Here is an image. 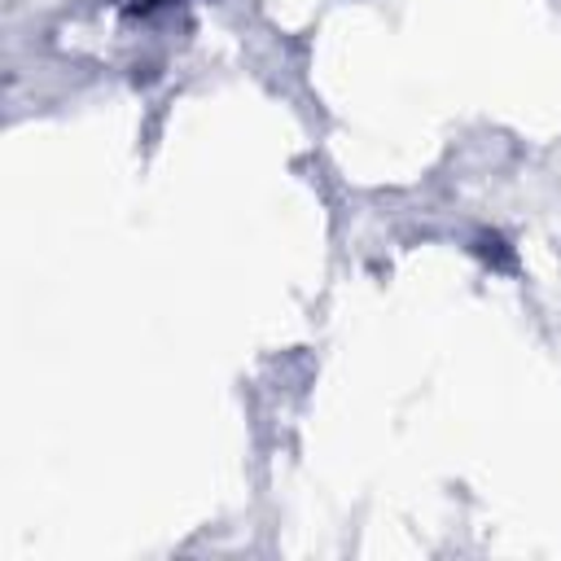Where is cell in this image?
<instances>
[{
    "instance_id": "obj_1",
    "label": "cell",
    "mask_w": 561,
    "mask_h": 561,
    "mask_svg": "<svg viewBox=\"0 0 561 561\" xmlns=\"http://www.w3.org/2000/svg\"><path fill=\"white\" fill-rule=\"evenodd\" d=\"M478 250H482L486 259H495L500 267H513V254L504 250V241H500V237H482V241H478Z\"/></svg>"
},
{
    "instance_id": "obj_2",
    "label": "cell",
    "mask_w": 561,
    "mask_h": 561,
    "mask_svg": "<svg viewBox=\"0 0 561 561\" xmlns=\"http://www.w3.org/2000/svg\"><path fill=\"white\" fill-rule=\"evenodd\" d=\"M158 4H171V0H127V9H136V13H149Z\"/></svg>"
}]
</instances>
